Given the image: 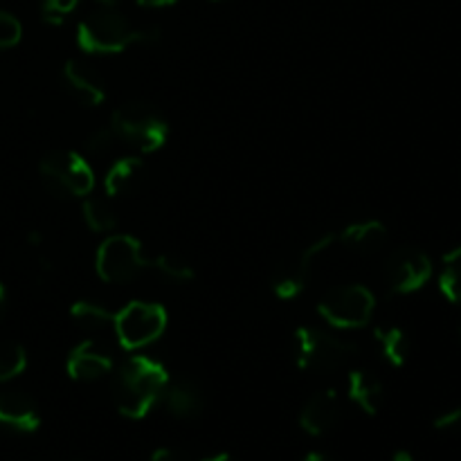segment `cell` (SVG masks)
<instances>
[{
	"instance_id": "cell-1",
	"label": "cell",
	"mask_w": 461,
	"mask_h": 461,
	"mask_svg": "<svg viewBox=\"0 0 461 461\" xmlns=\"http://www.w3.org/2000/svg\"><path fill=\"white\" fill-rule=\"evenodd\" d=\"M169 374L165 365L149 356H133L126 360L113 381V401L122 417L140 421L162 401Z\"/></svg>"
},
{
	"instance_id": "cell-2",
	"label": "cell",
	"mask_w": 461,
	"mask_h": 461,
	"mask_svg": "<svg viewBox=\"0 0 461 461\" xmlns=\"http://www.w3.org/2000/svg\"><path fill=\"white\" fill-rule=\"evenodd\" d=\"M158 39V27H138L108 7L86 16L77 27V45L88 54H115L135 43H153Z\"/></svg>"
},
{
	"instance_id": "cell-3",
	"label": "cell",
	"mask_w": 461,
	"mask_h": 461,
	"mask_svg": "<svg viewBox=\"0 0 461 461\" xmlns=\"http://www.w3.org/2000/svg\"><path fill=\"white\" fill-rule=\"evenodd\" d=\"M120 142L138 149L140 153H153L165 147L169 138V124L165 117L147 102H126L115 108L108 124Z\"/></svg>"
},
{
	"instance_id": "cell-4",
	"label": "cell",
	"mask_w": 461,
	"mask_h": 461,
	"mask_svg": "<svg viewBox=\"0 0 461 461\" xmlns=\"http://www.w3.org/2000/svg\"><path fill=\"white\" fill-rule=\"evenodd\" d=\"M358 347L318 327H302L293 336V354L300 369L306 372H333L342 367Z\"/></svg>"
},
{
	"instance_id": "cell-5",
	"label": "cell",
	"mask_w": 461,
	"mask_h": 461,
	"mask_svg": "<svg viewBox=\"0 0 461 461\" xmlns=\"http://www.w3.org/2000/svg\"><path fill=\"white\" fill-rule=\"evenodd\" d=\"M41 180L59 198L88 196L95 187L93 167L75 151H52L41 160Z\"/></svg>"
},
{
	"instance_id": "cell-6",
	"label": "cell",
	"mask_w": 461,
	"mask_h": 461,
	"mask_svg": "<svg viewBox=\"0 0 461 461\" xmlns=\"http://www.w3.org/2000/svg\"><path fill=\"white\" fill-rule=\"evenodd\" d=\"M376 297L363 284H345L329 288L318 304V313L336 329H360L369 324Z\"/></svg>"
},
{
	"instance_id": "cell-7",
	"label": "cell",
	"mask_w": 461,
	"mask_h": 461,
	"mask_svg": "<svg viewBox=\"0 0 461 461\" xmlns=\"http://www.w3.org/2000/svg\"><path fill=\"white\" fill-rule=\"evenodd\" d=\"M167 320L169 318H167L165 306L133 300L124 309L117 311L113 329H115L120 345L124 349L135 351L156 342L165 333Z\"/></svg>"
},
{
	"instance_id": "cell-8",
	"label": "cell",
	"mask_w": 461,
	"mask_h": 461,
	"mask_svg": "<svg viewBox=\"0 0 461 461\" xmlns=\"http://www.w3.org/2000/svg\"><path fill=\"white\" fill-rule=\"evenodd\" d=\"M142 243L131 234H111L104 239L95 255V270L108 284H126L147 268Z\"/></svg>"
},
{
	"instance_id": "cell-9",
	"label": "cell",
	"mask_w": 461,
	"mask_h": 461,
	"mask_svg": "<svg viewBox=\"0 0 461 461\" xmlns=\"http://www.w3.org/2000/svg\"><path fill=\"white\" fill-rule=\"evenodd\" d=\"M432 277V261L426 252L417 248H401L387 259L385 279L387 286L399 295H410L417 293L430 282Z\"/></svg>"
},
{
	"instance_id": "cell-10",
	"label": "cell",
	"mask_w": 461,
	"mask_h": 461,
	"mask_svg": "<svg viewBox=\"0 0 461 461\" xmlns=\"http://www.w3.org/2000/svg\"><path fill=\"white\" fill-rule=\"evenodd\" d=\"M333 243H336V234H324L318 241L311 243L309 248H304L300 255H295L291 261H286L273 277L275 295H277L279 300H293V297L300 295V293L304 291L306 282H309L315 257L322 255L324 250H329Z\"/></svg>"
},
{
	"instance_id": "cell-11",
	"label": "cell",
	"mask_w": 461,
	"mask_h": 461,
	"mask_svg": "<svg viewBox=\"0 0 461 461\" xmlns=\"http://www.w3.org/2000/svg\"><path fill=\"white\" fill-rule=\"evenodd\" d=\"M113 354L104 345L95 340H84L70 351L68 356V376L79 383H95L102 381L104 376L113 372Z\"/></svg>"
},
{
	"instance_id": "cell-12",
	"label": "cell",
	"mask_w": 461,
	"mask_h": 461,
	"mask_svg": "<svg viewBox=\"0 0 461 461\" xmlns=\"http://www.w3.org/2000/svg\"><path fill=\"white\" fill-rule=\"evenodd\" d=\"M340 419V399L336 390H320L311 396L300 412V428L311 437H322L336 428Z\"/></svg>"
},
{
	"instance_id": "cell-13",
	"label": "cell",
	"mask_w": 461,
	"mask_h": 461,
	"mask_svg": "<svg viewBox=\"0 0 461 461\" xmlns=\"http://www.w3.org/2000/svg\"><path fill=\"white\" fill-rule=\"evenodd\" d=\"M41 412L34 401L23 392L0 390V428L30 435L41 428Z\"/></svg>"
},
{
	"instance_id": "cell-14",
	"label": "cell",
	"mask_w": 461,
	"mask_h": 461,
	"mask_svg": "<svg viewBox=\"0 0 461 461\" xmlns=\"http://www.w3.org/2000/svg\"><path fill=\"white\" fill-rule=\"evenodd\" d=\"M167 412L176 419H196L205 408V396L201 385L187 376H180L169 381L165 394H162Z\"/></svg>"
},
{
	"instance_id": "cell-15",
	"label": "cell",
	"mask_w": 461,
	"mask_h": 461,
	"mask_svg": "<svg viewBox=\"0 0 461 461\" xmlns=\"http://www.w3.org/2000/svg\"><path fill=\"white\" fill-rule=\"evenodd\" d=\"M63 84L86 106H99L106 99L102 77L84 61H68L63 66Z\"/></svg>"
},
{
	"instance_id": "cell-16",
	"label": "cell",
	"mask_w": 461,
	"mask_h": 461,
	"mask_svg": "<svg viewBox=\"0 0 461 461\" xmlns=\"http://www.w3.org/2000/svg\"><path fill=\"white\" fill-rule=\"evenodd\" d=\"M347 392H349L351 403L358 405L369 417L381 412L383 403H385V385L369 369H354L347 378Z\"/></svg>"
},
{
	"instance_id": "cell-17",
	"label": "cell",
	"mask_w": 461,
	"mask_h": 461,
	"mask_svg": "<svg viewBox=\"0 0 461 461\" xmlns=\"http://www.w3.org/2000/svg\"><path fill=\"white\" fill-rule=\"evenodd\" d=\"M336 241L356 255H374L387 241V228L381 221H358L336 234Z\"/></svg>"
},
{
	"instance_id": "cell-18",
	"label": "cell",
	"mask_w": 461,
	"mask_h": 461,
	"mask_svg": "<svg viewBox=\"0 0 461 461\" xmlns=\"http://www.w3.org/2000/svg\"><path fill=\"white\" fill-rule=\"evenodd\" d=\"M374 338L378 342V349H381L383 358L387 360L394 367H403L410 358V338L408 333L401 327H378L374 331Z\"/></svg>"
},
{
	"instance_id": "cell-19",
	"label": "cell",
	"mask_w": 461,
	"mask_h": 461,
	"mask_svg": "<svg viewBox=\"0 0 461 461\" xmlns=\"http://www.w3.org/2000/svg\"><path fill=\"white\" fill-rule=\"evenodd\" d=\"M142 169V158L138 156H126L120 160L113 162L108 167L106 176H104V189H106L108 196H120L129 189V185L133 183L135 176Z\"/></svg>"
},
{
	"instance_id": "cell-20",
	"label": "cell",
	"mask_w": 461,
	"mask_h": 461,
	"mask_svg": "<svg viewBox=\"0 0 461 461\" xmlns=\"http://www.w3.org/2000/svg\"><path fill=\"white\" fill-rule=\"evenodd\" d=\"M70 315L86 331H104V329L113 327V320H115V313H111L106 306L90 300H79L77 304H72Z\"/></svg>"
},
{
	"instance_id": "cell-21",
	"label": "cell",
	"mask_w": 461,
	"mask_h": 461,
	"mask_svg": "<svg viewBox=\"0 0 461 461\" xmlns=\"http://www.w3.org/2000/svg\"><path fill=\"white\" fill-rule=\"evenodd\" d=\"M439 288L453 304H461V246L444 257L439 275Z\"/></svg>"
},
{
	"instance_id": "cell-22",
	"label": "cell",
	"mask_w": 461,
	"mask_h": 461,
	"mask_svg": "<svg viewBox=\"0 0 461 461\" xmlns=\"http://www.w3.org/2000/svg\"><path fill=\"white\" fill-rule=\"evenodd\" d=\"M27 367V351L14 340L0 342V383L14 381Z\"/></svg>"
},
{
	"instance_id": "cell-23",
	"label": "cell",
	"mask_w": 461,
	"mask_h": 461,
	"mask_svg": "<svg viewBox=\"0 0 461 461\" xmlns=\"http://www.w3.org/2000/svg\"><path fill=\"white\" fill-rule=\"evenodd\" d=\"M84 221L93 232H111L117 228V216L106 201L102 198H88L81 207Z\"/></svg>"
},
{
	"instance_id": "cell-24",
	"label": "cell",
	"mask_w": 461,
	"mask_h": 461,
	"mask_svg": "<svg viewBox=\"0 0 461 461\" xmlns=\"http://www.w3.org/2000/svg\"><path fill=\"white\" fill-rule=\"evenodd\" d=\"M147 268H156L165 277L174 279V282H189L194 279V268L176 255H158L147 259Z\"/></svg>"
},
{
	"instance_id": "cell-25",
	"label": "cell",
	"mask_w": 461,
	"mask_h": 461,
	"mask_svg": "<svg viewBox=\"0 0 461 461\" xmlns=\"http://www.w3.org/2000/svg\"><path fill=\"white\" fill-rule=\"evenodd\" d=\"M23 36L21 21L16 16H12L9 12L0 9V50H9L14 45H18Z\"/></svg>"
},
{
	"instance_id": "cell-26",
	"label": "cell",
	"mask_w": 461,
	"mask_h": 461,
	"mask_svg": "<svg viewBox=\"0 0 461 461\" xmlns=\"http://www.w3.org/2000/svg\"><path fill=\"white\" fill-rule=\"evenodd\" d=\"M79 3L81 0H43L41 14H43V18L48 23L59 25V23H63L72 12H75Z\"/></svg>"
},
{
	"instance_id": "cell-27",
	"label": "cell",
	"mask_w": 461,
	"mask_h": 461,
	"mask_svg": "<svg viewBox=\"0 0 461 461\" xmlns=\"http://www.w3.org/2000/svg\"><path fill=\"white\" fill-rule=\"evenodd\" d=\"M117 142H120V140L115 138L113 129L106 126V129H97L88 140H86V149H88V153H93V156H104V153L111 151Z\"/></svg>"
},
{
	"instance_id": "cell-28",
	"label": "cell",
	"mask_w": 461,
	"mask_h": 461,
	"mask_svg": "<svg viewBox=\"0 0 461 461\" xmlns=\"http://www.w3.org/2000/svg\"><path fill=\"white\" fill-rule=\"evenodd\" d=\"M437 432H444V435H459L461 432V405L459 408L444 410L441 414H437L435 421H432Z\"/></svg>"
},
{
	"instance_id": "cell-29",
	"label": "cell",
	"mask_w": 461,
	"mask_h": 461,
	"mask_svg": "<svg viewBox=\"0 0 461 461\" xmlns=\"http://www.w3.org/2000/svg\"><path fill=\"white\" fill-rule=\"evenodd\" d=\"M149 461H183V455L176 448H169V446H162V448H156L151 453Z\"/></svg>"
},
{
	"instance_id": "cell-30",
	"label": "cell",
	"mask_w": 461,
	"mask_h": 461,
	"mask_svg": "<svg viewBox=\"0 0 461 461\" xmlns=\"http://www.w3.org/2000/svg\"><path fill=\"white\" fill-rule=\"evenodd\" d=\"M176 3L178 0H138V5H142V7H169Z\"/></svg>"
},
{
	"instance_id": "cell-31",
	"label": "cell",
	"mask_w": 461,
	"mask_h": 461,
	"mask_svg": "<svg viewBox=\"0 0 461 461\" xmlns=\"http://www.w3.org/2000/svg\"><path fill=\"white\" fill-rule=\"evenodd\" d=\"M390 461H417V457H414V455L410 453V450L401 448V450H396L394 455H392Z\"/></svg>"
},
{
	"instance_id": "cell-32",
	"label": "cell",
	"mask_w": 461,
	"mask_h": 461,
	"mask_svg": "<svg viewBox=\"0 0 461 461\" xmlns=\"http://www.w3.org/2000/svg\"><path fill=\"white\" fill-rule=\"evenodd\" d=\"M201 461H237V459H234L230 453H216V455H210V457H205Z\"/></svg>"
},
{
	"instance_id": "cell-33",
	"label": "cell",
	"mask_w": 461,
	"mask_h": 461,
	"mask_svg": "<svg viewBox=\"0 0 461 461\" xmlns=\"http://www.w3.org/2000/svg\"><path fill=\"white\" fill-rule=\"evenodd\" d=\"M302 461H331V459H329L324 453H315V450H313V453L306 455V457L302 459Z\"/></svg>"
},
{
	"instance_id": "cell-34",
	"label": "cell",
	"mask_w": 461,
	"mask_h": 461,
	"mask_svg": "<svg viewBox=\"0 0 461 461\" xmlns=\"http://www.w3.org/2000/svg\"><path fill=\"white\" fill-rule=\"evenodd\" d=\"M5 302H7V288H5V284L0 282V313H3L5 309Z\"/></svg>"
},
{
	"instance_id": "cell-35",
	"label": "cell",
	"mask_w": 461,
	"mask_h": 461,
	"mask_svg": "<svg viewBox=\"0 0 461 461\" xmlns=\"http://www.w3.org/2000/svg\"><path fill=\"white\" fill-rule=\"evenodd\" d=\"M95 3H97L99 7H108V9H113V7H115L117 3H120V0H95Z\"/></svg>"
},
{
	"instance_id": "cell-36",
	"label": "cell",
	"mask_w": 461,
	"mask_h": 461,
	"mask_svg": "<svg viewBox=\"0 0 461 461\" xmlns=\"http://www.w3.org/2000/svg\"><path fill=\"white\" fill-rule=\"evenodd\" d=\"M216 3H223V0H216Z\"/></svg>"
},
{
	"instance_id": "cell-37",
	"label": "cell",
	"mask_w": 461,
	"mask_h": 461,
	"mask_svg": "<svg viewBox=\"0 0 461 461\" xmlns=\"http://www.w3.org/2000/svg\"><path fill=\"white\" fill-rule=\"evenodd\" d=\"M459 336H461V331H459Z\"/></svg>"
}]
</instances>
